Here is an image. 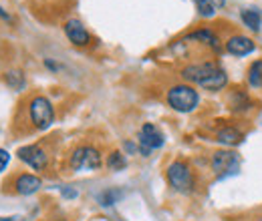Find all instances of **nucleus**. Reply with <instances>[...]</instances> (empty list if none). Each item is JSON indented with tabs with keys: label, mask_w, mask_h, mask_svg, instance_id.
<instances>
[{
	"label": "nucleus",
	"mask_w": 262,
	"mask_h": 221,
	"mask_svg": "<svg viewBox=\"0 0 262 221\" xmlns=\"http://www.w3.org/2000/svg\"><path fill=\"white\" fill-rule=\"evenodd\" d=\"M182 77L188 83H194V85L206 89V91H222L228 85V75L224 72V68H220V64L216 63L190 64L182 70Z\"/></svg>",
	"instance_id": "1"
},
{
	"label": "nucleus",
	"mask_w": 262,
	"mask_h": 221,
	"mask_svg": "<svg viewBox=\"0 0 262 221\" xmlns=\"http://www.w3.org/2000/svg\"><path fill=\"white\" fill-rule=\"evenodd\" d=\"M165 175H167V181H169L171 189L178 191V193L188 195V193H192L194 187H196L194 171H192V167H190L186 161H173V163L167 167Z\"/></svg>",
	"instance_id": "2"
},
{
	"label": "nucleus",
	"mask_w": 262,
	"mask_h": 221,
	"mask_svg": "<svg viewBox=\"0 0 262 221\" xmlns=\"http://www.w3.org/2000/svg\"><path fill=\"white\" fill-rule=\"evenodd\" d=\"M200 103V95L190 85H176L167 91V105L178 113H192Z\"/></svg>",
	"instance_id": "3"
},
{
	"label": "nucleus",
	"mask_w": 262,
	"mask_h": 221,
	"mask_svg": "<svg viewBox=\"0 0 262 221\" xmlns=\"http://www.w3.org/2000/svg\"><path fill=\"white\" fill-rule=\"evenodd\" d=\"M29 117L38 131H45L53 125L55 121V109L51 105V101L47 96H34L33 101L29 103Z\"/></svg>",
	"instance_id": "4"
},
{
	"label": "nucleus",
	"mask_w": 262,
	"mask_h": 221,
	"mask_svg": "<svg viewBox=\"0 0 262 221\" xmlns=\"http://www.w3.org/2000/svg\"><path fill=\"white\" fill-rule=\"evenodd\" d=\"M103 159L95 147L91 145H81L73 151V155L69 159V165L73 171H95L101 167Z\"/></svg>",
	"instance_id": "5"
},
{
	"label": "nucleus",
	"mask_w": 262,
	"mask_h": 221,
	"mask_svg": "<svg viewBox=\"0 0 262 221\" xmlns=\"http://www.w3.org/2000/svg\"><path fill=\"white\" fill-rule=\"evenodd\" d=\"M210 167L216 173V177L224 179V177H230V175H236L238 173L240 159H238V155L234 151H230V149H220V151H214L212 153Z\"/></svg>",
	"instance_id": "6"
},
{
	"label": "nucleus",
	"mask_w": 262,
	"mask_h": 221,
	"mask_svg": "<svg viewBox=\"0 0 262 221\" xmlns=\"http://www.w3.org/2000/svg\"><path fill=\"white\" fill-rule=\"evenodd\" d=\"M137 143H139V151L143 157H149V153L154 149H160L164 145V133L151 123H145V125L139 129V135H137Z\"/></svg>",
	"instance_id": "7"
},
{
	"label": "nucleus",
	"mask_w": 262,
	"mask_h": 221,
	"mask_svg": "<svg viewBox=\"0 0 262 221\" xmlns=\"http://www.w3.org/2000/svg\"><path fill=\"white\" fill-rule=\"evenodd\" d=\"M18 159L25 161L27 165H31L36 171H42L49 165V155L40 145H27L18 149Z\"/></svg>",
	"instance_id": "8"
},
{
	"label": "nucleus",
	"mask_w": 262,
	"mask_h": 221,
	"mask_svg": "<svg viewBox=\"0 0 262 221\" xmlns=\"http://www.w3.org/2000/svg\"><path fill=\"white\" fill-rule=\"evenodd\" d=\"M254 42L250 36H244V34H234L226 40V51L234 57H246L254 51Z\"/></svg>",
	"instance_id": "9"
},
{
	"label": "nucleus",
	"mask_w": 262,
	"mask_h": 221,
	"mask_svg": "<svg viewBox=\"0 0 262 221\" xmlns=\"http://www.w3.org/2000/svg\"><path fill=\"white\" fill-rule=\"evenodd\" d=\"M65 34H67V38H69L73 44H77V46H87L89 40H91V34L87 32V29H85L79 20H75V18H71L65 24Z\"/></svg>",
	"instance_id": "10"
},
{
	"label": "nucleus",
	"mask_w": 262,
	"mask_h": 221,
	"mask_svg": "<svg viewBox=\"0 0 262 221\" xmlns=\"http://www.w3.org/2000/svg\"><path fill=\"white\" fill-rule=\"evenodd\" d=\"M40 187H42V179L36 177V175H31V173L18 175L14 179V189H16V193H20V195H33Z\"/></svg>",
	"instance_id": "11"
},
{
	"label": "nucleus",
	"mask_w": 262,
	"mask_h": 221,
	"mask_svg": "<svg viewBox=\"0 0 262 221\" xmlns=\"http://www.w3.org/2000/svg\"><path fill=\"white\" fill-rule=\"evenodd\" d=\"M216 141L226 145V147H236V145H240L244 141V133L240 129H236V127H222L216 133Z\"/></svg>",
	"instance_id": "12"
},
{
	"label": "nucleus",
	"mask_w": 262,
	"mask_h": 221,
	"mask_svg": "<svg viewBox=\"0 0 262 221\" xmlns=\"http://www.w3.org/2000/svg\"><path fill=\"white\" fill-rule=\"evenodd\" d=\"M240 18H242V22L250 29L252 32H258L262 27V12L258 8H242V12H240Z\"/></svg>",
	"instance_id": "13"
},
{
	"label": "nucleus",
	"mask_w": 262,
	"mask_h": 221,
	"mask_svg": "<svg viewBox=\"0 0 262 221\" xmlns=\"http://www.w3.org/2000/svg\"><path fill=\"white\" fill-rule=\"evenodd\" d=\"M248 109H252L250 96L246 95L244 91H236V93L232 95V111H234V113H244V111H248Z\"/></svg>",
	"instance_id": "14"
},
{
	"label": "nucleus",
	"mask_w": 262,
	"mask_h": 221,
	"mask_svg": "<svg viewBox=\"0 0 262 221\" xmlns=\"http://www.w3.org/2000/svg\"><path fill=\"white\" fill-rule=\"evenodd\" d=\"M188 38H194V40H202V42H206V44H210L214 51H220V40L216 38V34L212 31H208V29H202V31H196L192 32Z\"/></svg>",
	"instance_id": "15"
},
{
	"label": "nucleus",
	"mask_w": 262,
	"mask_h": 221,
	"mask_svg": "<svg viewBox=\"0 0 262 221\" xmlns=\"http://www.w3.org/2000/svg\"><path fill=\"white\" fill-rule=\"evenodd\" d=\"M248 83L254 89H260L262 87V59H258V61H254V63L250 64V68H248Z\"/></svg>",
	"instance_id": "16"
},
{
	"label": "nucleus",
	"mask_w": 262,
	"mask_h": 221,
	"mask_svg": "<svg viewBox=\"0 0 262 221\" xmlns=\"http://www.w3.org/2000/svg\"><path fill=\"white\" fill-rule=\"evenodd\" d=\"M107 167H109L111 171H121V169L127 167V159H125V155H123L121 151H113V153L107 157Z\"/></svg>",
	"instance_id": "17"
},
{
	"label": "nucleus",
	"mask_w": 262,
	"mask_h": 221,
	"mask_svg": "<svg viewBox=\"0 0 262 221\" xmlns=\"http://www.w3.org/2000/svg\"><path fill=\"white\" fill-rule=\"evenodd\" d=\"M198 6V12L202 14V16H214L216 14V6H214V2L212 0H194Z\"/></svg>",
	"instance_id": "18"
},
{
	"label": "nucleus",
	"mask_w": 262,
	"mask_h": 221,
	"mask_svg": "<svg viewBox=\"0 0 262 221\" xmlns=\"http://www.w3.org/2000/svg\"><path fill=\"white\" fill-rule=\"evenodd\" d=\"M119 197H121V193L117 189H107L99 195V201H101V205H113L119 201Z\"/></svg>",
	"instance_id": "19"
},
{
	"label": "nucleus",
	"mask_w": 262,
	"mask_h": 221,
	"mask_svg": "<svg viewBox=\"0 0 262 221\" xmlns=\"http://www.w3.org/2000/svg\"><path fill=\"white\" fill-rule=\"evenodd\" d=\"M8 161H10V153H8V151H4V149H0V171H2V169H6Z\"/></svg>",
	"instance_id": "20"
},
{
	"label": "nucleus",
	"mask_w": 262,
	"mask_h": 221,
	"mask_svg": "<svg viewBox=\"0 0 262 221\" xmlns=\"http://www.w3.org/2000/svg\"><path fill=\"white\" fill-rule=\"evenodd\" d=\"M63 195L69 197V199H75V197H77V191L75 189H63Z\"/></svg>",
	"instance_id": "21"
},
{
	"label": "nucleus",
	"mask_w": 262,
	"mask_h": 221,
	"mask_svg": "<svg viewBox=\"0 0 262 221\" xmlns=\"http://www.w3.org/2000/svg\"><path fill=\"white\" fill-rule=\"evenodd\" d=\"M212 2H214V6H216V8H222V6L226 4V0H212Z\"/></svg>",
	"instance_id": "22"
},
{
	"label": "nucleus",
	"mask_w": 262,
	"mask_h": 221,
	"mask_svg": "<svg viewBox=\"0 0 262 221\" xmlns=\"http://www.w3.org/2000/svg\"><path fill=\"white\" fill-rule=\"evenodd\" d=\"M0 221H25L23 217H4V219H0Z\"/></svg>",
	"instance_id": "23"
},
{
	"label": "nucleus",
	"mask_w": 262,
	"mask_h": 221,
	"mask_svg": "<svg viewBox=\"0 0 262 221\" xmlns=\"http://www.w3.org/2000/svg\"><path fill=\"white\" fill-rule=\"evenodd\" d=\"M0 18H6V20H8V14L2 10V6H0Z\"/></svg>",
	"instance_id": "24"
}]
</instances>
